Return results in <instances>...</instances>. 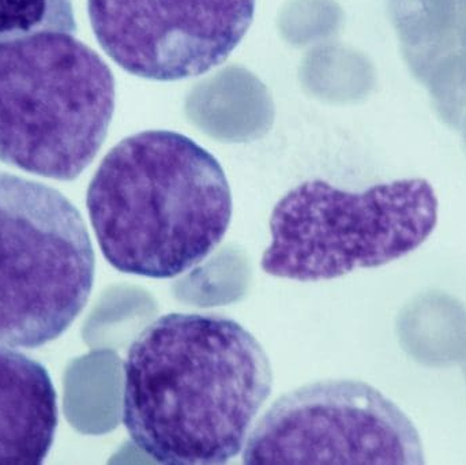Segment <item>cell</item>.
<instances>
[{
	"label": "cell",
	"mask_w": 466,
	"mask_h": 465,
	"mask_svg": "<svg viewBox=\"0 0 466 465\" xmlns=\"http://www.w3.org/2000/svg\"><path fill=\"white\" fill-rule=\"evenodd\" d=\"M122 422L157 463H228L273 389L262 344L243 325L171 313L147 325L123 365Z\"/></svg>",
	"instance_id": "obj_1"
},
{
	"label": "cell",
	"mask_w": 466,
	"mask_h": 465,
	"mask_svg": "<svg viewBox=\"0 0 466 465\" xmlns=\"http://www.w3.org/2000/svg\"><path fill=\"white\" fill-rule=\"evenodd\" d=\"M98 248L126 275L174 278L198 267L228 231L232 193L218 158L175 131L133 134L90 180Z\"/></svg>",
	"instance_id": "obj_2"
},
{
	"label": "cell",
	"mask_w": 466,
	"mask_h": 465,
	"mask_svg": "<svg viewBox=\"0 0 466 465\" xmlns=\"http://www.w3.org/2000/svg\"><path fill=\"white\" fill-rule=\"evenodd\" d=\"M115 98L109 66L70 33L0 41V161L76 179L108 136Z\"/></svg>",
	"instance_id": "obj_3"
},
{
	"label": "cell",
	"mask_w": 466,
	"mask_h": 465,
	"mask_svg": "<svg viewBox=\"0 0 466 465\" xmlns=\"http://www.w3.org/2000/svg\"><path fill=\"white\" fill-rule=\"evenodd\" d=\"M437 223V194L419 177L364 191L307 180L274 207L270 245L260 268L273 278L300 283L333 280L412 253Z\"/></svg>",
	"instance_id": "obj_4"
},
{
	"label": "cell",
	"mask_w": 466,
	"mask_h": 465,
	"mask_svg": "<svg viewBox=\"0 0 466 465\" xmlns=\"http://www.w3.org/2000/svg\"><path fill=\"white\" fill-rule=\"evenodd\" d=\"M96 256L76 205L56 188L0 171V346L33 349L82 313Z\"/></svg>",
	"instance_id": "obj_5"
},
{
	"label": "cell",
	"mask_w": 466,
	"mask_h": 465,
	"mask_svg": "<svg viewBox=\"0 0 466 465\" xmlns=\"http://www.w3.org/2000/svg\"><path fill=\"white\" fill-rule=\"evenodd\" d=\"M407 415L360 381L304 385L271 404L244 445L243 464L420 465Z\"/></svg>",
	"instance_id": "obj_6"
},
{
	"label": "cell",
	"mask_w": 466,
	"mask_h": 465,
	"mask_svg": "<svg viewBox=\"0 0 466 465\" xmlns=\"http://www.w3.org/2000/svg\"><path fill=\"white\" fill-rule=\"evenodd\" d=\"M257 0H87L96 40L139 78L174 82L228 59L251 26Z\"/></svg>",
	"instance_id": "obj_7"
},
{
	"label": "cell",
	"mask_w": 466,
	"mask_h": 465,
	"mask_svg": "<svg viewBox=\"0 0 466 465\" xmlns=\"http://www.w3.org/2000/svg\"><path fill=\"white\" fill-rule=\"evenodd\" d=\"M59 411L46 369L0 346V465H40L54 444Z\"/></svg>",
	"instance_id": "obj_8"
},
{
	"label": "cell",
	"mask_w": 466,
	"mask_h": 465,
	"mask_svg": "<svg viewBox=\"0 0 466 465\" xmlns=\"http://www.w3.org/2000/svg\"><path fill=\"white\" fill-rule=\"evenodd\" d=\"M404 351L427 368H451L466 359V308L445 292L410 300L397 319Z\"/></svg>",
	"instance_id": "obj_9"
},
{
	"label": "cell",
	"mask_w": 466,
	"mask_h": 465,
	"mask_svg": "<svg viewBox=\"0 0 466 465\" xmlns=\"http://www.w3.org/2000/svg\"><path fill=\"white\" fill-rule=\"evenodd\" d=\"M76 32L73 0H0V41Z\"/></svg>",
	"instance_id": "obj_10"
},
{
	"label": "cell",
	"mask_w": 466,
	"mask_h": 465,
	"mask_svg": "<svg viewBox=\"0 0 466 465\" xmlns=\"http://www.w3.org/2000/svg\"><path fill=\"white\" fill-rule=\"evenodd\" d=\"M466 360V359H465ZM465 377H466V363H465Z\"/></svg>",
	"instance_id": "obj_11"
}]
</instances>
